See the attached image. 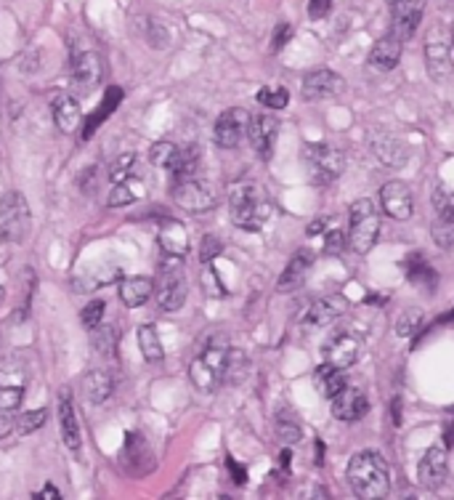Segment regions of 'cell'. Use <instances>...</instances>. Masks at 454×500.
<instances>
[{
  "instance_id": "7bdbcfd3",
  "label": "cell",
  "mask_w": 454,
  "mask_h": 500,
  "mask_svg": "<svg viewBox=\"0 0 454 500\" xmlns=\"http://www.w3.org/2000/svg\"><path fill=\"white\" fill-rule=\"evenodd\" d=\"M420 325H423V312H420V309H407V312L399 317V323H396V333L412 335Z\"/></svg>"
},
{
  "instance_id": "8992f818",
  "label": "cell",
  "mask_w": 454,
  "mask_h": 500,
  "mask_svg": "<svg viewBox=\"0 0 454 500\" xmlns=\"http://www.w3.org/2000/svg\"><path fill=\"white\" fill-rule=\"evenodd\" d=\"M29 234V205L21 192H5L0 197V240L24 242Z\"/></svg>"
},
{
  "instance_id": "ffe728a7",
  "label": "cell",
  "mask_w": 454,
  "mask_h": 500,
  "mask_svg": "<svg viewBox=\"0 0 454 500\" xmlns=\"http://www.w3.org/2000/svg\"><path fill=\"white\" fill-rule=\"evenodd\" d=\"M311 266H313V253H311L308 248H301V250L288 261L285 272L280 275L277 291H280V293H293V291H298L303 283H305Z\"/></svg>"
},
{
  "instance_id": "277c9868",
  "label": "cell",
  "mask_w": 454,
  "mask_h": 500,
  "mask_svg": "<svg viewBox=\"0 0 454 500\" xmlns=\"http://www.w3.org/2000/svg\"><path fill=\"white\" fill-rule=\"evenodd\" d=\"M380 234V213L369 197H361L348 210V248L359 256L369 253Z\"/></svg>"
},
{
  "instance_id": "4316f807",
  "label": "cell",
  "mask_w": 454,
  "mask_h": 500,
  "mask_svg": "<svg viewBox=\"0 0 454 500\" xmlns=\"http://www.w3.org/2000/svg\"><path fill=\"white\" fill-rule=\"evenodd\" d=\"M120 301L128 307V309H139V307H144L147 301L151 299V293H154V283H151L150 277H126L123 283H120Z\"/></svg>"
},
{
  "instance_id": "8d00e7d4",
  "label": "cell",
  "mask_w": 454,
  "mask_h": 500,
  "mask_svg": "<svg viewBox=\"0 0 454 500\" xmlns=\"http://www.w3.org/2000/svg\"><path fill=\"white\" fill-rule=\"evenodd\" d=\"M93 333V346H96V351L99 354H104V357H115V346H118V331L112 328V325H99V328H93L91 331Z\"/></svg>"
},
{
  "instance_id": "5bb4252c",
  "label": "cell",
  "mask_w": 454,
  "mask_h": 500,
  "mask_svg": "<svg viewBox=\"0 0 454 500\" xmlns=\"http://www.w3.org/2000/svg\"><path fill=\"white\" fill-rule=\"evenodd\" d=\"M329 402H332V415L337 421H345V423L361 421L369 413V397L359 386H345Z\"/></svg>"
},
{
  "instance_id": "74e56055",
  "label": "cell",
  "mask_w": 454,
  "mask_h": 500,
  "mask_svg": "<svg viewBox=\"0 0 454 500\" xmlns=\"http://www.w3.org/2000/svg\"><path fill=\"white\" fill-rule=\"evenodd\" d=\"M255 99L266 107V110H285L290 104V91L288 88H261L255 94Z\"/></svg>"
},
{
  "instance_id": "4dcf8cb0",
  "label": "cell",
  "mask_w": 454,
  "mask_h": 500,
  "mask_svg": "<svg viewBox=\"0 0 454 500\" xmlns=\"http://www.w3.org/2000/svg\"><path fill=\"white\" fill-rule=\"evenodd\" d=\"M428 70L431 75L442 78V75H450L454 70V48L444 45V43H428Z\"/></svg>"
},
{
  "instance_id": "f546056e",
  "label": "cell",
  "mask_w": 454,
  "mask_h": 500,
  "mask_svg": "<svg viewBox=\"0 0 454 500\" xmlns=\"http://www.w3.org/2000/svg\"><path fill=\"white\" fill-rule=\"evenodd\" d=\"M120 99H123V91H120L118 86H112V88H107V96H104V102H101V107H99V110H96V115H91V118H88V123L83 126V134H80V136H83V142L93 136V131H96V126H99L101 120H107V118L112 115V110H115V107L120 104Z\"/></svg>"
},
{
  "instance_id": "bcb514c9",
  "label": "cell",
  "mask_w": 454,
  "mask_h": 500,
  "mask_svg": "<svg viewBox=\"0 0 454 500\" xmlns=\"http://www.w3.org/2000/svg\"><path fill=\"white\" fill-rule=\"evenodd\" d=\"M218 253H221V242H218L215 237H205V240H202V248H199V258H202L205 264H210Z\"/></svg>"
},
{
  "instance_id": "6da1fadb",
  "label": "cell",
  "mask_w": 454,
  "mask_h": 500,
  "mask_svg": "<svg viewBox=\"0 0 454 500\" xmlns=\"http://www.w3.org/2000/svg\"><path fill=\"white\" fill-rule=\"evenodd\" d=\"M348 485L364 500L385 498L391 493V466L377 450H361L348 461Z\"/></svg>"
},
{
  "instance_id": "7dc6e473",
  "label": "cell",
  "mask_w": 454,
  "mask_h": 500,
  "mask_svg": "<svg viewBox=\"0 0 454 500\" xmlns=\"http://www.w3.org/2000/svg\"><path fill=\"white\" fill-rule=\"evenodd\" d=\"M332 11V0H311L308 3V16L311 19H324Z\"/></svg>"
},
{
  "instance_id": "ba28073f",
  "label": "cell",
  "mask_w": 454,
  "mask_h": 500,
  "mask_svg": "<svg viewBox=\"0 0 454 500\" xmlns=\"http://www.w3.org/2000/svg\"><path fill=\"white\" fill-rule=\"evenodd\" d=\"M170 194H173L175 205L189 210V213H205V210H210L215 205V194H213L210 184L202 181V178H194V176L178 178L173 184Z\"/></svg>"
},
{
  "instance_id": "2e32d148",
  "label": "cell",
  "mask_w": 454,
  "mask_h": 500,
  "mask_svg": "<svg viewBox=\"0 0 454 500\" xmlns=\"http://www.w3.org/2000/svg\"><path fill=\"white\" fill-rule=\"evenodd\" d=\"M24 386H27V378L19 365L0 367V415H11L13 410H19L24 399Z\"/></svg>"
},
{
  "instance_id": "52a82bcc",
  "label": "cell",
  "mask_w": 454,
  "mask_h": 500,
  "mask_svg": "<svg viewBox=\"0 0 454 500\" xmlns=\"http://www.w3.org/2000/svg\"><path fill=\"white\" fill-rule=\"evenodd\" d=\"M303 163L308 166L313 184H332L345 170L343 152L329 147V144H305L303 147Z\"/></svg>"
},
{
  "instance_id": "e0dca14e",
  "label": "cell",
  "mask_w": 454,
  "mask_h": 500,
  "mask_svg": "<svg viewBox=\"0 0 454 500\" xmlns=\"http://www.w3.org/2000/svg\"><path fill=\"white\" fill-rule=\"evenodd\" d=\"M343 78L332 70H311L305 78H303V99L305 102H319V99H327V96H337L343 91Z\"/></svg>"
},
{
  "instance_id": "7402d4cb",
  "label": "cell",
  "mask_w": 454,
  "mask_h": 500,
  "mask_svg": "<svg viewBox=\"0 0 454 500\" xmlns=\"http://www.w3.org/2000/svg\"><path fill=\"white\" fill-rule=\"evenodd\" d=\"M399 59H401V40H399L393 32L385 35V37H380V40L372 45V51H369V67H375V70H380V72L396 70Z\"/></svg>"
},
{
  "instance_id": "44dd1931",
  "label": "cell",
  "mask_w": 454,
  "mask_h": 500,
  "mask_svg": "<svg viewBox=\"0 0 454 500\" xmlns=\"http://www.w3.org/2000/svg\"><path fill=\"white\" fill-rule=\"evenodd\" d=\"M72 70H75V80L85 88L96 86L101 80V56L91 48H75L72 53Z\"/></svg>"
},
{
  "instance_id": "60d3db41",
  "label": "cell",
  "mask_w": 454,
  "mask_h": 500,
  "mask_svg": "<svg viewBox=\"0 0 454 500\" xmlns=\"http://www.w3.org/2000/svg\"><path fill=\"white\" fill-rule=\"evenodd\" d=\"M104 312H107V304H104V301H91V304L83 309L80 323H83L88 331H93V328H99V325L104 323Z\"/></svg>"
},
{
  "instance_id": "1f68e13d",
  "label": "cell",
  "mask_w": 454,
  "mask_h": 500,
  "mask_svg": "<svg viewBox=\"0 0 454 500\" xmlns=\"http://www.w3.org/2000/svg\"><path fill=\"white\" fill-rule=\"evenodd\" d=\"M139 346L147 362H162L165 359V348L159 343V335L154 331V325H142L139 328Z\"/></svg>"
},
{
  "instance_id": "f1b7e54d",
  "label": "cell",
  "mask_w": 454,
  "mask_h": 500,
  "mask_svg": "<svg viewBox=\"0 0 454 500\" xmlns=\"http://www.w3.org/2000/svg\"><path fill=\"white\" fill-rule=\"evenodd\" d=\"M199 160H202V150H199L197 144L178 147V152H175V158H173V163L167 166V170L175 176V181H178V178H189V176L197 173Z\"/></svg>"
},
{
  "instance_id": "5b68a950",
  "label": "cell",
  "mask_w": 454,
  "mask_h": 500,
  "mask_svg": "<svg viewBox=\"0 0 454 500\" xmlns=\"http://www.w3.org/2000/svg\"><path fill=\"white\" fill-rule=\"evenodd\" d=\"M154 293H157V304L162 312H178L186 304L189 285H186V275H183L178 256H165L159 275H157Z\"/></svg>"
},
{
  "instance_id": "8fae6325",
  "label": "cell",
  "mask_w": 454,
  "mask_h": 500,
  "mask_svg": "<svg viewBox=\"0 0 454 500\" xmlns=\"http://www.w3.org/2000/svg\"><path fill=\"white\" fill-rule=\"evenodd\" d=\"M277 136H280V120L272 112H261V115L250 118L247 139L261 160H272L274 147H277Z\"/></svg>"
},
{
  "instance_id": "ee69618b",
  "label": "cell",
  "mask_w": 454,
  "mask_h": 500,
  "mask_svg": "<svg viewBox=\"0 0 454 500\" xmlns=\"http://www.w3.org/2000/svg\"><path fill=\"white\" fill-rule=\"evenodd\" d=\"M348 245V237L340 229H332L329 234H324V253L327 256H337L343 253V248Z\"/></svg>"
},
{
  "instance_id": "b9f144b4",
  "label": "cell",
  "mask_w": 454,
  "mask_h": 500,
  "mask_svg": "<svg viewBox=\"0 0 454 500\" xmlns=\"http://www.w3.org/2000/svg\"><path fill=\"white\" fill-rule=\"evenodd\" d=\"M134 166H136V155H120L115 163H112V168H109V178L118 184V181H126V178H131L134 176Z\"/></svg>"
},
{
  "instance_id": "484cf974",
  "label": "cell",
  "mask_w": 454,
  "mask_h": 500,
  "mask_svg": "<svg viewBox=\"0 0 454 500\" xmlns=\"http://www.w3.org/2000/svg\"><path fill=\"white\" fill-rule=\"evenodd\" d=\"M348 386V378H345V370L343 367H335L329 362H324L321 367H316L313 373V389L319 391V397L324 399H332L337 391H343Z\"/></svg>"
},
{
  "instance_id": "d6a6232c",
  "label": "cell",
  "mask_w": 454,
  "mask_h": 500,
  "mask_svg": "<svg viewBox=\"0 0 454 500\" xmlns=\"http://www.w3.org/2000/svg\"><path fill=\"white\" fill-rule=\"evenodd\" d=\"M409 261V283H415V285H420V288H426L428 293L431 291H436V272L420 258V256H415V258H407Z\"/></svg>"
},
{
  "instance_id": "4fadbf2b",
  "label": "cell",
  "mask_w": 454,
  "mask_h": 500,
  "mask_svg": "<svg viewBox=\"0 0 454 500\" xmlns=\"http://www.w3.org/2000/svg\"><path fill=\"white\" fill-rule=\"evenodd\" d=\"M380 205L391 218L407 221L415 213V194L404 181H388L380 189Z\"/></svg>"
},
{
  "instance_id": "e575fe53",
  "label": "cell",
  "mask_w": 454,
  "mask_h": 500,
  "mask_svg": "<svg viewBox=\"0 0 454 500\" xmlns=\"http://www.w3.org/2000/svg\"><path fill=\"white\" fill-rule=\"evenodd\" d=\"M434 208H436V216L442 218V224H454V189L439 184L434 189Z\"/></svg>"
},
{
  "instance_id": "603a6c76",
  "label": "cell",
  "mask_w": 454,
  "mask_h": 500,
  "mask_svg": "<svg viewBox=\"0 0 454 500\" xmlns=\"http://www.w3.org/2000/svg\"><path fill=\"white\" fill-rule=\"evenodd\" d=\"M372 150L377 155V160L388 168H401L407 163V147L393 136V134H372Z\"/></svg>"
},
{
  "instance_id": "681fc988",
  "label": "cell",
  "mask_w": 454,
  "mask_h": 500,
  "mask_svg": "<svg viewBox=\"0 0 454 500\" xmlns=\"http://www.w3.org/2000/svg\"><path fill=\"white\" fill-rule=\"evenodd\" d=\"M32 498L51 500V498H59V493H56V488H51V485H48V488H45V490H43V493H35V496H32Z\"/></svg>"
},
{
  "instance_id": "f907efd6",
  "label": "cell",
  "mask_w": 454,
  "mask_h": 500,
  "mask_svg": "<svg viewBox=\"0 0 454 500\" xmlns=\"http://www.w3.org/2000/svg\"><path fill=\"white\" fill-rule=\"evenodd\" d=\"M447 447H454V426L447 429Z\"/></svg>"
},
{
  "instance_id": "d6986e66",
  "label": "cell",
  "mask_w": 454,
  "mask_h": 500,
  "mask_svg": "<svg viewBox=\"0 0 454 500\" xmlns=\"http://www.w3.org/2000/svg\"><path fill=\"white\" fill-rule=\"evenodd\" d=\"M59 429H61V442L67 445V450L80 453L83 450V431H80L77 413H75V405H72L69 394L59 397Z\"/></svg>"
},
{
  "instance_id": "cb8c5ba5",
  "label": "cell",
  "mask_w": 454,
  "mask_h": 500,
  "mask_svg": "<svg viewBox=\"0 0 454 500\" xmlns=\"http://www.w3.org/2000/svg\"><path fill=\"white\" fill-rule=\"evenodd\" d=\"M159 248L165 256H178L183 258L189 253V234H186V226L173 221V218H165L162 226H159Z\"/></svg>"
},
{
  "instance_id": "f35d334b",
  "label": "cell",
  "mask_w": 454,
  "mask_h": 500,
  "mask_svg": "<svg viewBox=\"0 0 454 500\" xmlns=\"http://www.w3.org/2000/svg\"><path fill=\"white\" fill-rule=\"evenodd\" d=\"M45 421H48V413H45L43 407H40V410H27V413H21V415L16 418L13 429H16V434H32V431H37Z\"/></svg>"
},
{
  "instance_id": "c3c4849f",
  "label": "cell",
  "mask_w": 454,
  "mask_h": 500,
  "mask_svg": "<svg viewBox=\"0 0 454 500\" xmlns=\"http://www.w3.org/2000/svg\"><path fill=\"white\" fill-rule=\"evenodd\" d=\"M229 469L234 471V482H239V485H245L247 482V474H245V469H239L231 458H229Z\"/></svg>"
},
{
  "instance_id": "ac0fdd59",
  "label": "cell",
  "mask_w": 454,
  "mask_h": 500,
  "mask_svg": "<svg viewBox=\"0 0 454 500\" xmlns=\"http://www.w3.org/2000/svg\"><path fill=\"white\" fill-rule=\"evenodd\" d=\"M359 346H361V340L353 333H335L329 335L327 343L321 346V354H324V362L348 370L359 359Z\"/></svg>"
},
{
  "instance_id": "83f0119b",
  "label": "cell",
  "mask_w": 454,
  "mask_h": 500,
  "mask_svg": "<svg viewBox=\"0 0 454 500\" xmlns=\"http://www.w3.org/2000/svg\"><path fill=\"white\" fill-rule=\"evenodd\" d=\"M83 391H85V397H88L93 405H101V402H107V399L112 397L115 381H112V375H109L107 370H93V373H88V375L83 378Z\"/></svg>"
},
{
  "instance_id": "7c38bea8",
  "label": "cell",
  "mask_w": 454,
  "mask_h": 500,
  "mask_svg": "<svg viewBox=\"0 0 454 500\" xmlns=\"http://www.w3.org/2000/svg\"><path fill=\"white\" fill-rule=\"evenodd\" d=\"M345 309H348V301L343 296H327V299L311 301L303 312L301 328L303 331H319V328L335 323L340 315H345Z\"/></svg>"
},
{
  "instance_id": "9a60e30c",
  "label": "cell",
  "mask_w": 454,
  "mask_h": 500,
  "mask_svg": "<svg viewBox=\"0 0 454 500\" xmlns=\"http://www.w3.org/2000/svg\"><path fill=\"white\" fill-rule=\"evenodd\" d=\"M447 471H450V458L447 450L442 445H434L426 450V455L420 458L418 466V480L426 490H439L447 482Z\"/></svg>"
},
{
  "instance_id": "836d02e7",
  "label": "cell",
  "mask_w": 454,
  "mask_h": 500,
  "mask_svg": "<svg viewBox=\"0 0 454 500\" xmlns=\"http://www.w3.org/2000/svg\"><path fill=\"white\" fill-rule=\"evenodd\" d=\"M277 437H280L285 445H293V442H301L303 439L301 423L296 421V415H293L288 407L277 415Z\"/></svg>"
},
{
  "instance_id": "816d5d0a",
  "label": "cell",
  "mask_w": 454,
  "mask_h": 500,
  "mask_svg": "<svg viewBox=\"0 0 454 500\" xmlns=\"http://www.w3.org/2000/svg\"><path fill=\"white\" fill-rule=\"evenodd\" d=\"M450 37H452V48H454V21H452V27H450Z\"/></svg>"
},
{
  "instance_id": "3957f363",
  "label": "cell",
  "mask_w": 454,
  "mask_h": 500,
  "mask_svg": "<svg viewBox=\"0 0 454 500\" xmlns=\"http://www.w3.org/2000/svg\"><path fill=\"white\" fill-rule=\"evenodd\" d=\"M229 340L226 335H213L205 348L197 354V359L189 367V378L199 391H215L218 383L226 378V365H229Z\"/></svg>"
},
{
  "instance_id": "f6af8a7d",
  "label": "cell",
  "mask_w": 454,
  "mask_h": 500,
  "mask_svg": "<svg viewBox=\"0 0 454 500\" xmlns=\"http://www.w3.org/2000/svg\"><path fill=\"white\" fill-rule=\"evenodd\" d=\"M293 37V27L288 24V21H282V24H277V29H274V37H272V51L277 53L288 40Z\"/></svg>"
},
{
  "instance_id": "9c48e42d",
  "label": "cell",
  "mask_w": 454,
  "mask_h": 500,
  "mask_svg": "<svg viewBox=\"0 0 454 500\" xmlns=\"http://www.w3.org/2000/svg\"><path fill=\"white\" fill-rule=\"evenodd\" d=\"M247 131H250V112L242 107H231L221 112V118L215 120L213 139L221 150H234L247 136Z\"/></svg>"
},
{
  "instance_id": "d590c367",
  "label": "cell",
  "mask_w": 454,
  "mask_h": 500,
  "mask_svg": "<svg viewBox=\"0 0 454 500\" xmlns=\"http://www.w3.org/2000/svg\"><path fill=\"white\" fill-rule=\"evenodd\" d=\"M136 200H139V189H136L134 176H131V178L115 184V189L109 192L107 205H109V208H123V205H131V202H136Z\"/></svg>"
},
{
  "instance_id": "d4e9b609",
  "label": "cell",
  "mask_w": 454,
  "mask_h": 500,
  "mask_svg": "<svg viewBox=\"0 0 454 500\" xmlns=\"http://www.w3.org/2000/svg\"><path fill=\"white\" fill-rule=\"evenodd\" d=\"M51 112H53V123L61 134H72L80 126V104L69 94H59L51 104Z\"/></svg>"
},
{
  "instance_id": "7a4b0ae2",
  "label": "cell",
  "mask_w": 454,
  "mask_h": 500,
  "mask_svg": "<svg viewBox=\"0 0 454 500\" xmlns=\"http://www.w3.org/2000/svg\"><path fill=\"white\" fill-rule=\"evenodd\" d=\"M229 210L234 226L245 232H258L272 218V200L255 181H234L229 189Z\"/></svg>"
},
{
  "instance_id": "30bf717a",
  "label": "cell",
  "mask_w": 454,
  "mask_h": 500,
  "mask_svg": "<svg viewBox=\"0 0 454 500\" xmlns=\"http://www.w3.org/2000/svg\"><path fill=\"white\" fill-rule=\"evenodd\" d=\"M426 3L428 0H393V5H391V32L401 43L415 37V32L423 21V13H426Z\"/></svg>"
},
{
  "instance_id": "f5cc1de1",
  "label": "cell",
  "mask_w": 454,
  "mask_h": 500,
  "mask_svg": "<svg viewBox=\"0 0 454 500\" xmlns=\"http://www.w3.org/2000/svg\"><path fill=\"white\" fill-rule=\"evenodd\" d=\"M3 299H5V291L0 288V304H3Z\"/></svg>"
},
{
  "instance_id": "ab89813d",
  "label": "cell",
  "mask_w": 454,
  "mask_h": 500,
  "mask_svg": "<svg viewBox=\"0 0 454 500\" xmlns=\"http://www.w3.org/2000/svg\"><path fill=\"white\" fill-rule=\"evenodd\" d=\"M175 152H178V147H175L173 142H157V144H151L150 160L157 168H165V170H167V166H170L173 158H175Z\"/></svg>"
}]
</instances>
